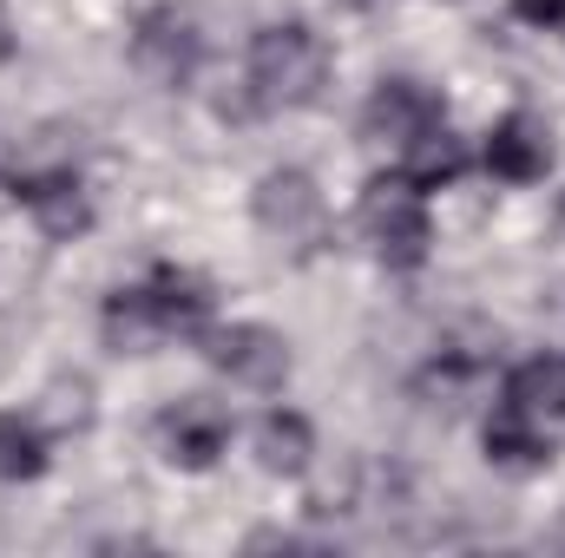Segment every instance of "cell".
Here are the masks:
<instances>
[{
    "label": "cell",
    "mask_w": 565,
    "mask_h": 558,
    "mask_svg": "<svg viewBox=\"0 0 565 558\" xmlns=\"http://www.w3.org/2000/svg\"><path fill=\"white\" fill-rule=\"evenodd\" d=\"M204 315H211V282L178 264H158L145 282L106 296V342L126 355H145L164 335H198Z\"/></svg>",
    "instance_id": "obj_1"
},
{
    "label": "cell",
    "mask_w": 565,
    "mask_h": 558,
    "mask_svg": "<svg viewBox=\"0 0 565 558\" xmlns=\"http://www.w3.org/2000/svg\"><path fill=\"white\" fill-rule=\"evenodd\" d=\"M198 348H204V362H211L231 388H250V395H282V382H289V368H296L289 342H282L277 329H264V322H217V329H198Z\"/></svg>",
    "instance_id": "obj_5"
},
{
    "label": "cell",
    "mask_w": 565,
    "mask_h": 558,
    "mask_svg": "<svg viewBox=\"0 0 565 558\" xmlns=\"http://www.w3.org/2000/svg\"><path fill=\"white\" fill-rule=\"evenodd\" d=\"M355 230H362V244L375 250V264H388V270H422L427 250H434L427 191L408 171L369 178V184H362V204H355Z\"/></svg>",
    "instance_id": "obj_3"
},
{
    "label": "cell",
    "mask_w": 565,
    "mask_h": 558,
    "mask_svg": "<svg viewBox=\"0 0 565 558\" xmlns=\"http://www.w3.org/2000/svg\"><path fill=\"white\" fill-rule=\"evenodd\" d=\"M244 73H250V99L264 112H302V106L322 99V86L335 73V53L309 20H270V26L250 33Z\"/></svg>",
    "instance_id": "obj_2"
},
{
    "label": "cell",
    "mask_w": 565,
    "mask_h": 558,
    "mask_svg": "<svg viewBox=\"0 0 565 558\" xmlns=\"http://www.w3.org/2000/svg\"><path fill=\"white\" fill-rule=\"evenodd\" d=\"M309 460H316V427H309V415H296V408H270V415L257 420V466H264V473H277V480H302Z\"/></svg>",
    "instance_id": "obj_12"
},
{
    "label": "cell",
    "mask_w": 565,
    "mask_h": 558,
    "mask_svg": "<svg viewBox=\"0 0 565 558\" xmlns=\"http://www.w3.org/2000/svg\"><path fill=\"white\" fill-rule=\"evenodd\" d=\"M402 171H408L422 191H447V184H460V178L473 171V151L454 139L447 126H434L422 144H408V151H402Z\"/></svg>",
    "instance_id": "obj_15"
},
{
    "label": "cell",
    "mask_w": 565,
    "mask_h": 558,
    "mask_svg": "<svg viewBox=\"0 0 565 558\" xmlns=\"http://www.w3.org/2000/svg\"><path fill=\"white\" fill-rule=\"evenodd\" d=\"M53 466V433L40 427V415H13L0 408V480L7 486H26Z\"/></svg>",
    "instance_id": "obj_14"
},
{
    "label": "cell",
    "mask_w": 565,
    "mask_h": 558,
    "mask_svg": "<svg viewBox=\"0 0 565 558\" xmlns=\"http://www.w3.org/2000/svg\"><path fill=\"white\" fill-rule=\"evenodd\" d=\"M500 401L520 408L526 420H540V427H559L565 420V362L559 355H533V362H520V368L507 375Z\"/></svg>",
    "instance_id": "obj_13"
},
{
    "label": "cell",
    "mask_w": 565,
    "mask_h": 558,
    "mask_svg": "<svg viewBox=\"0 0 565 558\" xmlns=\"http://www.w3.org/2000/svg\"><path fill=\"white\" fill-rule=\"evenodd\" d=\"M13 53H20V33H13V13L0 0V66H13Z\"/></svg>",
    "instance_id": "obj_18"
},
{
    "label": "cell",
    "mask_w": 565,
    "mask_h": 558,
    "mask_svg": "<svg viewBox=\"0 0 565 558\" xmlns=\"http://www.w3.org/2000/svg\"><path fill=\"white\" fill-rule=\"evenodd\" d=\"M480 164L500 178V184H540L553 171V126L540 112H507L487 126L480 139Z\"/></svg>",
    "instance_id": "obj_10"
},
{
    "label": "cell",
    "mask_w": 565,
    "mask_h": 558,
    "mask_svg": "<svg viewBox=\"0 0 565 558\" xmlns=\"http://www.w3.org/2000/svg\"><path fill=\"white\" fill-rule=\"evenodd\" d=\"M250 217L270 244H289V250H309L329 224V204H322V184L302 171V164H277L257 178L250 191Z\"/></svg>",
    "instance_id": "obj_6"
},
{
    "label": "cell",
    "mask_w": 565,
    "mask_h": 558,
    "mask_svg": "<svg viewBox=\"0 0 565 558\" xmlns=\"http://www.w3.org/2000/svg\"><path fill=\"white\" fill-rule=\"evenodd\" d=\"M158 453L178 466V473H211L224 453H231V433H237V420L224 401H211V395H178L164 415H158Z\"/></svg>",
    "instance_id": "obj_8"
},
{
    "label": "cell",
    "mask_w": 565,
    "mask_h": 558,
    "mask_svg": "<svg viewBox=\"0 0 565 558\" xmlns=\"http://www.w3.org/2000/svg\"><path fill=\"white\" fill-rule=\"evenodd\" d=\"M342 7H375V0H342Z\"/></svg>",
    "instance_id": "obj_19"
},
{
    "label": "cell",
    "mask_w": 565,
    "mask_h": 558,
    "mask_svg": "<svg viewBox=\"0 0 565 558\" xmlns=\"http://www.w3.org/2000/svg\"><path fill=\"white\" fill-rule=\"evenodd\" d=\"M93 382L86 375H60V382H46V395H40V427L46 433H86L93 427Z\"/></svg>",
    "instance_id": "obj_16"
},
{
    "label": "cell",
    "mask_w": 565,
    "mask_h": 558,
    "mask_svg": "<svg viewBox=\"0 0 565 558\" xmlns=\"http://www.w3.org/2000/svg\"><path fill=\"white\" fill-rule=\"evenodd\" d=\"M513 20H526V26H540V33H559L565 0H513Z\"/></svg>",
    "instance_id": "obj_17"
},
{
    "label": "cell",
    "mask_w": 565,
    "mask_h": 558,
    "mask_svg": "<svg viewBox=\"0 0 565 558\" xmlns=\"http://www.w3.org/2000/svg\"><path fill=\"white\" fill-rule=\"evenodd\" d=\"M480 447H487V460H493L500 473H546V466H553V440H546V427L526 420L520 408H507V401L487 415Z\"/></svg>",
    "instance_id": "obj_11"
},
{
    "label": "cell",
    "mask_w": 565,
    "mask_h": 558,
    "mask_svg": "<svg viewBox=\"0 0 565 558\" xmlns=\"http://www.w3.org/2000/svg\"><path fill=\"white\" fill-rule=\"evenodd\" d=\"M13 197L26 204L33 230L53 237V244H73V237L93 230V197H86L73 164H26V171H13Z\"/></svg>",
    "instance_id": "obj_9"
},
{
    "label": "cell",
    "mask_w": 565,
    "mask_h": 558,
    "mask_svg": "<svg viewBox=\"0 0 565 558\" xmlns=\"http://www.w3.org/2000/svg\"><path fill=\"white\" fill-rule=\"evenodd\" d=\"M434 126H447V106H440V93L427 86V79H408V73H388V79H375V93L362 99V139L382 144V151H408V144H422Z\"/></svg>",
    "instance_id": "obj_7"
},
{
    "label": "cell",
    "mask_w": 565,
    "mask_h": 558,
    "mask_svg": "<svg viewBox=\"0 0 565 558\" xmlns=\"http://www.w3.org/2000/svg\"><path fill=\"white\" fill-rule=\"evenodd\" d=\"M126 53H132V66H139L151 86L184 93V86L204 73V26H198V13H191V7L158 0V7H145L139 20H132Z\"/></svg>",
    "instance_id": "obj_4"
}]
</instances>
